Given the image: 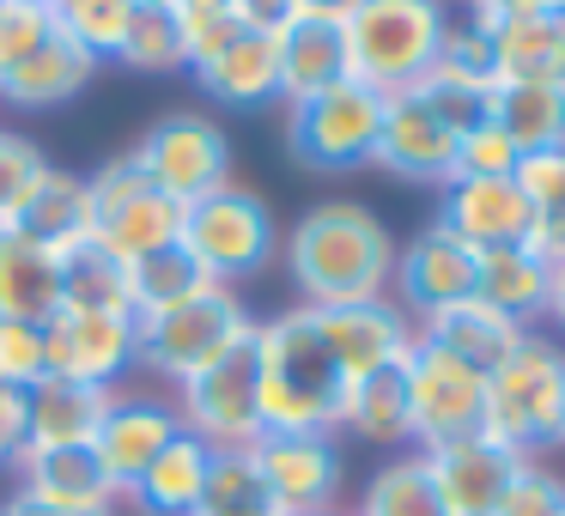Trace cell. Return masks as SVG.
Wrapping results in <instances>:
<instances>
[{"label": "cell", "mask_w": 565, "mask_h": 516, "mask_svg": "<svg viewBox=\"0 0 565 516\" xmlns=\"http://www.w3.org/2000/svg\"><path fill=\"white\" fill-rule=\"evenodd\" d=\"M395 237L365 201H317L286 232V273L298 286V304L341 310L390 298L395 280Z\"/></svg>", "instance_id": "1"}, {"label": "cell", "mask_w": 565, "mask_h": 516, "mask_svg": "<svg viewBox=\"0 0 565 516\" xmlns=\"http://www.w3.org/2000/svg\"><path fill=\"white\" fill-rule=\"evenodd\" d=\"M256 413H262V438L268 431H341V407H347V377L334 365L329 341L317 329V310L292 304L280 316L256 322Z\"/></svg>", "instance_id": "2"}, {"label": "cell", "mask_w": 565, "mask_h": 516, "mask_svg": "<svg viewBox=\"0 0 565 516\" xmlns=\"http://www.w3.org/2000/svg\"><path fill=\"white\" fill-rule=\"evenodd\" d=\"M450 7L444 0H359L341 19L347 37V74L371 86L377 98L414 92L438 67L444 37H450Z\"/></svg>", "instance_id": "3"}, {"label": "cell", "mask_w": 565, "mask_h": 516, "mask_svg": "<svg viewBox=\"0 0 565 516\" xmlns=\"http://www.w3.org/2000/svg\"><path fill=\"white\" fill-rule=\"evenodd\" d=\"M480 431L499 438L504 450L541 462L547 450H559L565 431V346L553 334L529 329L523 341L511 346V358L487 370V413H480Z\"/></svg>", "instance_id": "4"}, {"label": "cell", "mask_w": 565, "mask_h": 516, "mask_svg": "<svg viewBox=\"0 0 565 516\" xmlns=\"http://www.w3.org/2000/svg\"><path fill=\"white\" fill-rule=\"evenodd\" d=\"M135 322H140L135 365L147 370V377L171 383V389H183L189 377H201L207 365H220L225 353H237V346L256 334V316H249V304L232 286H207V292L189 298V304L159 310V316H135Z\"/></svg>", "instance_id": "5"}, {"label": "cell", "mask_w": 565, "mask_h": 516, "mask_svg": "<svg viewBox=\"0 0 565 516\" xmlns=\"http://www.w3.org/2000/svg\"><path fill=\"white\" fill-rule=\"evenodd\" d=\"M183 249L201 261L213 286H244L280 256V225H274V207L256 195V189H213V195L189 201L183 207Z\"/></svg>", "instance_id": "6"}, {"label": "cell", "mask_w": 565, "mask_h": 516, "mask_svg": "<svg viewBox=\"0 0 565 516\" xmlns=\"http://www.w3.org/2000/svg\"><path fill=\"white\" fill-rule=\"evenodd\" d=\"M377 128H383V98L359 79H341L322 98L286 104V152H292L298 171H317V176L371 171Z\"/></svg>", "instance_id": "7"}, {"label": "cell", "mask_w": 565, "mask_h": 516, "mask_svg": "<svg viewBox=\"0 0 565 516\" xmlns=\"http://www.w3.org/2000/svg\"><path fill=\"white\" fill-rule=\"evenodd\" d=\"M86 195H92V237H98L116 261H140V256H152V249L183 244V201L152 189L147 171H140L128 152L86 176Z\"/></svg>", "instance_id": "8"}, {"label": "cell", "mask_w": 565, "mask_h": 516, "mask_svg": "<svg viewBox=\"0 0 565 516\" xmlns=\"http://www.w3.org/2000/svg\"><path fill=\"white\" fill-rule=\"evenodd\" d=\"M128 159L147 171L152 189H164V195L183 201V207L232 183V140H225V128L213 122V116H201V110L159 116V122L135 140Z\"/></svg>", "instance_id": "9"}, {"label": "cell", "mask_w": 565, "mask_h": 516, "mask_svg": "<svg viewBox=\"0 0 565 516\" xmlns=\"http://www.w3.org/2000/svg\"><path fill=\"white\" fill-rule=\"evenodd\" d=\"M249 341H256V334H249ZM249 341L177 389V419H183V431H189V438H201L207 450H256V443H262L256 346H249Z\"/></svg>", "instance_id": "10"}, {"label": "cell", "mask_w": 565, "mask_h": 516, "mask_svg": "<svg viewBox=\"0 0 565 516\" xmlns=\"http://www.w3.org/2000/svg\"><path fill=\"white\" fill-rule=\"evenodd\" d=\"M402 377H407L414 450H438V443H450V438L480 431V413H487V377H480L475 365H462V358L414 341Z\"/></svg>", "instance_id": "11"}, {"label": "cell", "mask_w": 565, "mask_h": 516, "mask_svg": "<svg viewBox=\"0 0 565 516\" xmlns=\"http://www.w3.org/2000/svg\"><path fill=\"white\" fill-rule=\"evenodd\" d=\"M256 467L268 480L274 516H329L347 492V455L322 431H268L256 443Z\"/></svg>", "instance_id": "12"}, {"label": "cell", "mask_w": 565, "mask_h": 516, "mask_svg": "<svg viewBox=\"0 0 565 516\" xmlns=\"http://www.w3.org/2000/svg\"><path fill=\"white\" fill-rule=\"evenodd\" d=\"M43 353H50V377L116 389L135 370L140 322L128 310H55L43 322Z\"/></svg>", "instance_id": "13"}, {"label": "cell", "mask_w": 565, "mask_h": 516, "mask_svg": "<svg viewBox=\"0 0 565 516\" xmlns=\"http://www.w3.org/2000/svg\"><path fill=\"white\" fill-rule=\"evenodd\" d=\"M456 147H462L456 128L444 122L419 92L383 98V128H377V152H371V164H377L383 176L419 183V189H444L456 176Z\"/></svg>", "instance_id": "14"}, {"label": "cell", "mask_w": 565, "mask_h": 516, "mask_svg": "<svg viewBox=\"0 0 565 516\" xmlns=\"http://www.w3.org/2000/svg\"><path fill=\"white\" fill-rule=\"evenodd\" d=\"M475 273H480V256L431 219L419 237H407V249H395L390 292L414 322H426L431 310H450L462 298H475Z\"/></svg>", "instance_id": "15"}, {"label": "cell", "mask_w": 565, "mask_h": 516, "mask_svg": "<svg viewBox=\"0 0 565 516\" xmlns=\"http://www.w3.org/2000/svg\"><path fill=\"white\" fill-rule=\"evenodd\" d=\"M438 225L462 237L475 256L487 249H516L535 232V207L511 176H450L438 195Z\"/></svg>", "instance_id": "16"}, {"label": "cell", "mask_w": 565, "mask_h": 516, "mask_svg": "<svg viewBox=\"0 0 565 516\" xmlns=\"http://www.w3.org/2000/svg\"><path fill=\"white\" fill-rule=\"evenodd\" d=\"M317 329L329 341L334 365L347 383L371 377V370H390L414 353L419 329L395 298H371V304H341V310H317Z\"/></svg>", "instance_id": "17"}, {"label": "cell", "mask_w": 565, "mask_h": 516, "mask_svg": "<svg viewBox=\"0 0 565 516\" xmlns=\"http://www.w3.org/2000/svg\"><path fill=\"white\" fill-rule=\"evenodd\" d=\"M419 455H426L431 486H438V498L450 516H492L504 498V486L516 480V467L529 462V455L504 450L487 431H468V438H450V443L419 450Z\"/></svg>", "instance_id": "18"}, {"label": "cell", "mask_w": 565, "mask_h": 516, "mask_svg": "<svg viewBox=\"0 0 565 516\" xmlns=\"http://www.w3.org/2000/svg\"><path fill=\"white\" fill-rule=\"evenodd\" d=\"M171 438H183V419H177V401H159V395H122L116 389L110 413H104L98 438H92V455L110 474L116 498H128L140 474L159 462V450Z\"/></svg>", "instance_id": "19"}, {"label": "cell", "mask_w": 565, "mask_h": 516, "mask_svg": "<svg viewBox=\"0 0 565 516\" xmlns=\"http://www.w3.org/2000/svg\"><path fill=\"white\" fill-rule=\"evenodd\" d=\"M195 86L207 92L213 104H232V110H256V104L280 98V31L244 25L232 43L207 55V62L189 67Z\"/></svg>", "instance_id": "20"}, {"label": "cell", "mask_w": 565, "mask_h": 516, "mask_svg": "<svg viewBox=\"0 0 565 516\" xmlns=\"http://www.w3.org/2000/svg\"><path fill=\"white\" fill-rule=\"evenodd\" d=\"M480 31L492 43V86H565V13H516Z\"/></svg>", "instance_id": "21"}, {"label": "cell", "mask_w": 565, "mask_h": 516, "mask_svg": "<svg viewBox=\"0 0 565 516\" xmlns=\"http://www.w3.org/2000/svg\"><path fill=\"white\" fill-rule=\"evenodd\" d=\"M110 401L116 389L43 377L38 389H25V450H92Z\"/></svg>", "instance_id": "22"}, {"label": "cell", "mask_w": 565, "mask_h": 516, "mask_svg": "<svg viewBox=\"0 0 565 516\" xmlns=\"http://www.w3.org/2000/svg\"><path fill=\"white\" fill-rule=\"evenodd\" d=\"M98 67H104L98 55H86L67 31H50L13 74L0 79V98L13 110H55V104H74L98 79Z\"/></svg>", "instance_id": "23"}, {"label": "cell", "mask_w": 565, "mask_h": 516, "mask_svg": "<svg viewBox=\"0 0 565 516\" xmlns=\"http://www.w3.org/2000/svg\"><path fill=\"white\" fill-rule=\"evenodd\" d=\"M13 474H19V492H31L43 504H62V510L116 516V504H122L92 450H19Z\"/></svg>", "instance_id": "24"}, {"label": "cell", "mask_w": 565, "mask_h": 516, "mask_svg": "<svg viewBox=\"0 0 565 516\" xmlns=\"http://www.w3.org/2000/svg\"><path fill=\"white\" fill-rule=\"evenodd\" d=\"M347 74V37L334 19L298 13L292 25H280V104H305L334 92Z\"/></svg>", "instance_id": "25"}, {"label": "cell", "mask_w": 565, "mask_h": 516, "mask_svg": "<svg viewBox=\"0 0 565 516\" xmlns=\"http://www.w3.org/2000/svg\"><path fill=\"white\" fill-rule=\"evenodd\" d=\"M414 329H419V341H426V346H438V353L475 365L480 377H487L499 358H511V346L529 334L523 322L499 316V310L480 304V298H462V304H450V310H431L426 322H414Z\"/></svg>", "instance_id": "26"}, {"label": "cell", "mask_w": 565, "mask_h": 516, "mask_svg": "<svg viewBox=\"0 0 565 516\" xmlns=\"http://www.w3.org/2000/svg\"><path fill=\"white\" fill-rule=\"evenodd\" d=\"M62 310V256L25 232H0V322H50Z\"/></svg>", "instance_id": "27"}, {"label": "cell", "mask_w": 565, "mask_h": 516, "mask_svg": "<svg viewBox=\"0 0 565 516\" xmlns=\"http://www.w3.org/2000/svg\"><path fill=\"white\" fill-rule=\"evenodd\" d=\"M475 298L492 304L499 316L535 329V322L547 316V298H553V261H541L529 244L487 249V256H480V273H475Z\"/></svg>", "instance_id": "28"}, {"label": "cell", "mask_w": 565, "mask_h": 516, "mask_svg": "<svg viewBox=\"0 0 565 516\" xmlns=\"http://www.w3.org/2000/svg\"><path fill=\"white\" fill-rule=\"evenodd\" d=\"M207 467H213V450L201 438H171L159 450V462L128 486V504L140 516H195L201 492H207Z\"/></svg>", "instance_id": "29"}, {"label": "cell", "mask_w": 565, "mask_h": 516, "mask_svg": "<svg viewBox=\"0 0 565 516\" xmlns=\"http://www.w3.org/2000/svg\"><path fill=\"white\" fill-rule=\"evenodd\" d=\"M407 365V358H402ZM402 365L371 370V377L347 383V407H341V431L377 443V450H402L414 443V419H407V377Z\"/></svg>", "instance_id": "30"}, {"label": "cell", "mask_w": 565, "mask_h": 516, "mask_svg": "<svg viewBox=\"0 0 565 516\" xmlns=\"http://www.w3.org/2000/svg\"><path fill=\"white\" fill-rule=\"evenodd\" d=\"M487 122L516 152H559L565 147V86H492Z\"/></svg>", "instance_id": "31"}, {"label": "cell", "mask_w": 565, "mask_h": 516, "mask_svg": "<svg viewBox=\"0 0 565 516\" xmlns=\"http://www.w3.org/2000/svg\"><path fill=\"white\" fill-rule=\"evenodd\" d=\"M13 232H25L31 244L55 249V256H62V249H74V244H86V237H92V195H86V176L55 171V164H50V176H43V189L31 195L25 219H19Z\"/></svg>", "instance_id": "32"}, {"label": "cell", "mask_w": 565, "mask_h": 516, "mask_svg": "<svg viewBox=\"0 0 565 516\" xmlns=\"http://www.w3.org/2000/svg\"><path fill=\"white\" fill-rule=\"evenodd\" d=\"M207 286H213V280L201 273V261L189 256L183 244L152 249V256L128 261V310H135V316H159V310H177V304H189V298H201Z\"/></svg>", "instance_id": "33"}, {"label": "cell", "mask_w": 565, "mask_h": 516, "mask_svg": "<svg viewBox=\"0 0 565 516\" xmlns=\"http://www.w3.org/2000/svg\"><path fill=\"white\" fill-rule=\"evenodd\" d=\"M347 516H450V510H444L438 486H431L426 455L402 450V455H390V462L365 480L359 510H347Z\"/></svg>", "instance_id": "34"}, {"label": "cell", "mask_w": 565, "mask_h": 516, "mask_svg": "<svg viewBox=\"0 0 565 516\" xmlns=\"http://www.w3.org/2000/svg\"><path fill=\"white\" fill-rule=\"evenodd\" d=\"M62 310H128V261H116L98 237L62 249Z\"/></svg>", "instance_id": "35"}, {"label": "cell", "mask_w": 565, "mask_h": 516, "mask_svg": "<svg viewBox=\"0 0 565 516\" xmlns=\"http://www.w3.org/2000/svg\"><path fill=\"white\" fill-rule=\"evenodd\" d=\"M195 516H274L268 480H262L249 450H213L207 467V492H201Z\"/></svg>", "instance_id": "36"}, {"label": "cell", "mask_w": 565, "mask_h": 516, "mask_svg": "<svg viewBox=\"0 0 565 516\" xmlns=\"http://www.w3.org/2000/svg\"><path fill=\"white\" fill-rule=\"evenodd\" d=\"M116 62L135 67V74H183L189 50H183V25H177V13H164V7H135Z\"/></svg>", "instance_id": "37"}, {"label": "cell", "mask_w": 565, "mask_h": 516, "mask_svg": "<svg viewBox=\"0 0 565 516\" xmlns=\"http://www.w3.org/2000/svg\"><path fill=\"white\" fill-rule=\"evenodd\" d=\"M50 19H55V31H67L86 55L116 62V50H122V37H128V19H135V0H50Z\"/></svg>", "instance_id": "38"}, {"label": "cell", "mask_w": 565, "mask_h": 516, "mask_svg": "<svg viewBox=\"0 0 565 516\" xmlns=\"http://www.w3.org/2000/svg\"><path fill=\"white\" fill-rule=\"evenodd\" d=\"M43 176H50V159L38 152V140L0 128V232H13V225L25 219V207L43 189Z\"/></svg>", "instance_id": "39"}, {"label": "cell", "mask_w": 565, "mask_h": 516, "mask_svg": "<svg viewBox=\"0 0 565 516\" xmlns=\"http://www.w3.org/2000/svg\"><path fill=\"white\" fill-rule=\"evenodd\" d=\"M50 31H55L50 7H38V0H0V79L13 74Z\"/></svg>", "instance_id": "40"}, {"label": "cell", "mask_w": 565, "mask_h": 516, "mask_svg": "<svg viewBox=\"0 0 565 516\" xmlns=\"http://www.w3.org/2000/svg\"><path fill=\"white\" fill-rule=\"evenodd\" d=\"M50 377V353H43L38 322H0V383L13 389H38Z\"/></svg>", "instance_id": "41"}, {"label": "cell", "mask_w": 565, "mask_h": 516, "mask_svg": "<svg viewBox=\"0 0 565 516\" xmlns=\"http://www.w3.org/2000/svg\"><path fill=\"white\" fill-rule=\"evenodd\" d=\"M559 510H565V480L547 462H523L492 516H559Z\"/></svg>", "instance_id": "42"}, {"label": "cell", "mask_w": 565, "mask_h": 516, "mask_svg": "<svg viewBox=\"0 0 565 516\" xmlns=\"http://www.w3.org/2000/svg\"><path fill=\"white\" fill-rule=\"evenodd\" d=\"M438 74H456V79H475V86H492V43L487 31L468 19V25H450L444 37V55H438Z\"/></svg>", "instance_id": "43"}, {"label": "cell", "mask_w": 565, "mask_h": 516, "mask_svg": "<svg viewBox=\"0 0 565 516\" xmlns=\"http://www.w3.org/2000/svg\"><path fill=\"white\" fill-rule=\"evenodd\" d=\"M516 159H523V152H516L492 122H480L475 135H462V147H456V176H511Z\"/></svg>", "instance_id": "44"}, {"label": "cell", "mask_w": 565, "mask_h": 516, "mask_svg": "<svg viewBox=\"0 0 565 516\" xmlns=\"http://www.w3.org/2000/svg\"><path fill=\"white\" fill-rule=\"evenodd\" d=\"M25 450V389L0 383V467H13Z\"/></svg>", "instance_id": "45"}, {"label": "cell", "mask_w": 565, "mask_h": 516, "mask_svg": "<svg viewBox=\"0 0 565 516\" xmlns=\"http://www.w3.org/2000/svg\"><path fill=\"white\" fill-rule=\"evenodd\" d=\"M516 13H565V0H468V19H475V25L516 19Z\"/></svg>", "instance_id": "46"}, {"label": "cell", "mask_w": 565, "mask_h": 516, "mask_svg": "<svg viewBox=\"0 0 565 516\" xmlns=\"http://www.w3.org/2000/svg\"><path fill=\"white\" fill-rule=\"evenodd\" d=\"M237 7H244V19L262 25V31H280V25H292V19L305 13L298 0H237Z\"/></svg>", "instance_id": "47"}, {"label": "cell", "mask_w": 565, "mask_h": 516, "mask_svg": "<svg viewBox=\"0 0 565 516\" xmlns=\"http://www.w3.org/2000/svg\"><path fill=\"white\" fill-rule=\"evenodd\" d=\"M0 516H92V510H62V504H43V498H31V492H7L0 498Z\"/></svg>", "instance_id": "48"}, {"label": "cell", "mask_w": 565, "mask_h": 516, "mask_svg": "<svg viewBox=\"0 0 565 516\" xmlns=\"http://www.w3.org/2000/svg\"><path fill=\"white\" fill-rule=\"evenodd\" d=\"M298 7H305V13H317V19H334V25H341V19L353 13L359 0H298Z\"/></svg>", "instance_id": "49"}, {"label": "cell", "mask_w": 565, "mask_h": 516, "mask_svg": "<svg viewBox=\"0 0 565 516\" xmlns=\"http://www.w3.org/2000/svg\"><path fill=\"white\" fill-rule=\"evenodd\" d=\"M547 316L559 322V334H565V261L553 268V298H547Z\"/></svg>", "instance_id": "50"}, {"label": "cell", "mask_w": 565, "mask_h": 516, "mask_svg": "<svg viewBox=\"0 0 565 516\" xmlns=\"http://www.w3.org/2000/svg\"><path fill=\"white\" fill-rule=\"evenodd\" d=\"M135 7H164V13H177V0H135Z\"/></svg>", "instance_id": "51"}, {"label": "cell", "mask_w": 565, "mask_h": 516, "mask_svg": "<svg viewBox=\"0 0 565 516\" xmlns=\"http://www.w3.org/2000/svg\"><path fill=\"white\" fill-rule=\"evenodd\" d=\"M329 516H347V510H329Z\"/></svg>", "instance_id": "52"}, {"label": "cell", "mask_w": 565, "mask_h": 516, "mask_svg": "<svg viewBox=\"0 0 565 516\" xmlns=\"http://www.w3.org/2000/svg\"><path fill=\"white\" fill-rule=\"evenodd\" d=\"M232 7H237V0H232ZM237 13H244V7H237Z\"/></svg>", "instance_id": "53"}, {"label": "cell", "mask_w": 565, "mask_h": 516, "mask_svg": "<svg viewBox=\"0 0 565 516\" xmlns=\"http://www.w3.org/2000/svg\"><path fill=\"white\" fill-rule=\"evenodd\" d=\"M38 7H50V0H38Z\"/></svg>", "instance_id": "54"}, {"label": "cell", "mask_w": 565, "mask_h": 516, "mask_svg": "<svg viewBox=\"0 0 565 516\" xmlns=\"http://www.w3.org/2000/svg\"><path fill=\"white\" fill-rule=\"evenodd\" d=\"M559 443H565V431H559Z\"/></svg>", "instance_id": "55"}, {"label": "cell", "mask_w": 565, "mask_h": 516, "mask_svg": "<svg viewBox=\"0 0 565 516\" xmlns=\"http://www.w3.org/2000/svg\"><path fill=\"white\" fill-rule=\"evenodd\" d=\"M559 516H565V510H559Z\"/></svg>", "instance_id": "56"}]
</instances>
